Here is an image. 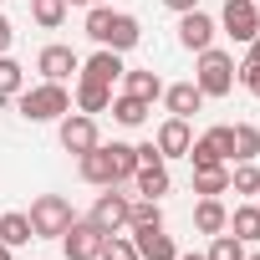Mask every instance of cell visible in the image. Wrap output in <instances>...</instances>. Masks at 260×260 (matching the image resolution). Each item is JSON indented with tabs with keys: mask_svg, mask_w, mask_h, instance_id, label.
Masks as SVG:
<instances>
[{
	"mask_svg": "<svg viewBox=\"0 0 260 260\" xmlns=\"http://www.w3.org/2000/svg\"><path fill=\"white\" fill-rule=\"evenodd\" d=\"M97 46L107 51H133L143 41V26L138 16H127V11H112V6H87V26H82Z\"/></svg>",
	"mask_w": 260,
	"mask_h": 260,
	"instance_id": "obj_1",
	"label": "cell"
},
{
	"mask_svg": "<svg viewBox=\"0 0 260 260\" xmlns=\"http://www.w3.org/2000/svg\"><path fill=\"white\" fill-rule=\"evenodd\" d=\"M16 112L26 122H56L72 112V92L67 82H41V87H21L16 92Z\"/></svg>",
	"mask_w": 260,
	"mask_h": 260,
	"instance_id": "obj_2",
	"label": "cell"
},
{
	"mask_svg": "<svg viewBox=\"0 0 260 260\" xmlns=\"http://www.w3.org/2000/svg\"><path fill=\"white\" fill-rule=\"evenodd\" d=\"M194 87L204 97H230L235 92V56L219 51V46H204L199 51V67H194Z\"/></svg>",
	"mask_w": 260,
	"mask_h": 260,
	"instance_id": "obj_3",
	"label": "cell"
},
{
	"mask_svg": "<svg viewBox=\"0 0 260 260\" xmlns=\"http://www.w3.org/2000/svg\"><path fill=\"white\" fill-rule=\"evenodd\" d=\"M72 219H77V214H72V204H67L61 194H41V199H31V230H36V240H61Z\"/></svg>",
	"mask_w": 260,
	"mask_h": 260,
	"instance_id": "obj_4",
	"label": "cell"
},
{
	"mask_svg": "<svg viewBox=\"0 0 260 260\" xmlns=\"http://www.w3.org/2000/svg\"><path fill=\"white\" fill-rule=\"evenodd\" d=\"M194 169H204V164H235V127L230 122H219V127H209L204 138H194L189 143V153H184Z\"/></svg>",
	"mask_w": 260,
	"mask_h": 260,
	"instance_id": "obj_5",
	"label": "cell"
},
{
	"mask_svg": "<svg viewBox=\"0 0 260 260\" xmlns=\"http://www.w3.org/2000/svg\"><path fill=\"white\" fill-rule=\"evenodd\" d=\"M56 138H61V148L67 153H87V148H97L102 138H97V117L92 112H67V117H56Z\"/></svg>",
	"mask_w": 260,
	"mask_h": 260,
	"instance_id": "obj_6",
	"label": "cell"
},
{
	"mask_svg": "<svg viewBox=\"0 0 260 260\" xmlns=\"http://www.w3.org/2000/svg\"><path fill=\"white\" fill-rule=\"evenodd\" d=\"M219 26H224V36H235V41H255V36H260V6H255V0H224Z\"/></svg>",
	"mask_w": 260,
	"mask_h": 260,
	"instance_id": "obj_7",
	"label": "cell"
},
{
	"mask_svg": "<svg viewBox=\"0 0 260 260\" xmlns=\"http://www.w3.org/2000/svg\"><path fill=\"white\" fill-rule=\"evenodd\" d=\"M127 204H133V199H127V194H117V184L112 189H102L97 194V204H92V224L102 230V235H117V230H127Z\"/></svg>",
	"mask_w": 260,
	"mask_h": 260,
	"instance_id": "obj_8",
	"label": "cell"
},
{
	"mask_svg": "<svg viewBox=\"0 0 260 260\" xmlns=\"http://www.w3.org/2000/svg\"><path fill=\"white\" fill-rule=\"evenodd\" d=\"M102 240H107V235H102L92 219H72L67 235H61V255H67V260H97Z\"/></svg>",
	"mask_w": 260,
	"mask_h": 260,
	"instance_id": "obj_9",
	"label": "cell"
},
{
	"mask_svg": "<svg viewBox=\"0 0 260 260\" xmlns=\"http://www.w3.org/2000/svg\"><path fill=\"white\" fill-rule=\"evenodd\" d=\"M214 31H219V21L209 16V11H184L179 16V46L184 51H204V46H214Z\"/></svg>",
	"mask_w": 260,
	"mask_h": 260,
	"instance_id": "obj_10",
	"label": "cell"
},
{
	"mask_svg": "<svg viewBox=\"0 0 260 260\" xmlns=\"http://www.w3.org/2000/svg\"><path fill=\"white\" fill-rule=\"evenodd\" d=\"M36 72L46 77V82H67V77H77L82 72V56L72 51V46H61V41H51L41 56H36Z\"/></svg>",
	"mask_w": 260,
	"mask_h": 260,
	"instance_id": "obj_11",
	"label": "cell"
},
{
	"mask_svg": "<svg viewBox=\"0 0 260 260\" xmlns=\"http://www.w3.org/2000/svg\"><path fill=\"white\" fill-rule=\"evenodd\" d=\"M153 143H158L164 164H169V158H184V153H189V143H194L189 117H164V122H158V133H153Z\"/></svg>",
	"mask_w": 260,
	"mask_h": 260,
	"instance_id": "obj_12",
	"label": "cell"
},
{
	"mask_svg": "<svg viewBox=\"0 0 260 260\" xmlns=\"http://www.w3.org/2000/svg\"><path fill=\"white\" fill-rule=\"evenodd\" d=\"M77 174H82L87 184H97V189H112V184H117V169H112V153H107V143L87 148V153L77 158Z\"/></svg>",
	"mask_w": 260,
	"mask_h": 260,
	"instance_id": "obj_13",
	"label": "cell"
},
{
	"mask_svg": "<svg viewBox=\"0 0 260 260\" xmlns=\"http://www.w3.org/2000/svg\"><path fill=\"white\" fill-rule=\"evenodd\" d=\"M122 72H127V67H122V51L97 46V51L82 61V72H77V77H92V82H107V87H112V82H122Z\"/></svg>",
	"mask_w": 260,
	"mask_h": 260,
	"instance_id": "obj_14",
	"label": "cell"
},
{
	"mask_svg": "<svg viewBox=\"0 0 260 260\" xmlns=\"http://www.w3.org/2000/svg\"><path fill=\"white\" fill-rule=\"evenodd\" d=\"M127 235H133V245H138V260H179V245L164 230H127Z\"/></svg>",
	"mask_w": 260,
	"mask_h": 260,
	"instance_id": "obj_15",
	"label": "cell"
},
{
	"mask_svg": "<svg viewBox=\"0 0 260 260\" xmlns=\"http://www.w3.org/2000/svg\"><path fill=\"white\" fill-rule=\"evenodd\" d=\"M122 92L127 97H143V102H158L164 97V77L153 67H127L122 72Z\"/></svg>",
	"mask_w": 260,
	"mask_h": 260,
	"instance_id": "obj_16",
	"label": "cell"
},
{
	"mask_svg": "<svg viewBox=\"0 0 260 260\" xmlns=\"http://www.w3.org/2000/svg\"><path fill=\"white\" fill-rule=\"evenodd\" d=\"M164 107H169V117H194L204 107V92L194 82H174V87H164Z\"/></svg>",
	"mask_w": 260,
	"mask_h": 260,
	"instance_id": "obj_17",
	"label": "cell"
},
{
	"mask_svg": "<svg viewBox=\"0 0 260 260\" xmlns=\"http://www.w3.org/2000/svg\"><path fill=\"white\" fill-rule=\"evenodd\" d=\"M133 189H138V199H164V194L174 189V179H169V164H138V174H133Z\"/></svg>",
	"mask_w": 260,
	"mask_h": 260,
	"instance_id": "obj_18",
	"label": "cell"
},
{
	"mask_svg": "<svg viewBox=\"0 0 260 260\" xmlns=\"http://www.w3.org/2000/svg\"><path fill=\"white\" fill-rule=\"evenodd\" d=\"M224 224H230L224 199H219V194H199V204H194V230H199V235H219Z\"/></svg>",
	"mask_w": 260,
	"mask_h": 260,
	"instance_id": "obj_19",
	"label": "cell"
},
{
	"mask_svg": "<svg viewBox=\"0 0 260 260\" xmlns=\"http://www.w3.org/2000/svg\"><path fill=\"white\" fill-rule=\"evenodd\" d=\"M72 102H77V112H107L112 107V87L107 82H92V77H77Z\"/></svg>",
	"mask_w": 260,
	"mask_h": 260,
	"instance_id": "obj_20",
	"label": "cell"
},
{
	"mask_svg": "<svg viewBox=\"0 0 260 260\" xmlns=\"http://www.w3.org/2000/svg\"><path fill=\"white\" fill-rule=\"evenodd\" d=\"M224 230H230L235 240H245V245H250V240H260V204H255V199L235 204V209H230V224H224Z\"/></svg>",
	"mask_w": 260,
	"mask_h": 260,
	"instance_id": "obj_21",
	"label": "cell"
},
{
	"mask_svg": "<svg viewBox=\"0 0 260 260\" xmlns=\"http://www.w3.org/2000/svg\"><path fill=\"white\" fill-rule=\"evenodd\" d=\"M0 240H6L11 250L31 245V240H36V230H31V214H21V209H6V214H0Z\"/></svg>",
	"mask_w": 260,
	"mask_h": 260,
	"instance_id": "obj_22",
	"label": "cell"
},
{
	"mask_svg": "<svg viewBox=\"0 0 260 260\" xmlns=\"http://www.w3.org/2000/svg\"><path fill=\"white\" fill-rule=\"evenodd\" d=\"M148 112H153V102H143V97H112V117L122 122V127H143L148 122Z\"/></svg>",
	"mask_w": 260,
	"mask_h": 260,
	"instance_id": "obj_23",
	"label": "cell"
},
{
	"mask_svg": "<svg viewBox=\"0 0 260 260\" xmlns=\"http://www.w3.org/2000/svg\"><path fill=\"white\" fill-rule=\"evenodd\" d=\"M127 230H164V204L158 199H133L127 204Z\"/></svg>",
	"mask_w": 260,
	"mask_h": 260,
	"instance_id": "obj_24",
	"label": "cell"
},
{
	"mask_svg": "<svg viewBox=\"0 0 260 260\" xmlns=\"http://www.w3.org/2000/svg\"><path fill=\"white\" fill-rule=\"evenodd\" d=\"M194 194H230V164H204V169H194Z\"/></svg>",
	"mask_w": 260,
	"mask_h": 260,
	"instance_id": "obj_25",
	"label": "cell"
},
{
	"mask_svg": "<svg viewBox=\"0 0 260 260\" xmlns=\"http://www.w3.org/2000/svg\"><path fill=\"white\" fill-rule=\"evenodd\" d=\"M255 158H260V127L235 122V164H255Z\"/></svg>",
	"mask_w": 260,
	"mask_h": 260,
	"instance_id": "obj_26",
	"label": "cell"
},
{
	"mask_svg": "<svg viewBox=\"0 0 260 260\" xmlns=\"http://www.w3.org/2000/svg\"><path fill=\"white\" fill-rule=\"evenodd\" d=\"M31 21H36L41 31H61V21H67V0H31Z\"/></svg>",
	"mask_w": 260,
	"mask_h": 260,
	"instance_id": "obj_27",
	"label": "cell"
},
{
	"mask_svg": "<svg viewBox=\"0 0 260 260\" xmlns=\"http://www.w3.org/2000/svg\"><path fill=\"white\" fill-rule=\"evenodd\" d=\"M107 153H112L117 184H133V174H138V148H133V143H107Z\"/></svg>",
	"mask_w": 260,
	"mask_h": 260,
	"instance_id": "obj_28",
	"label": "cell"
},
{
	"mask_svg": "<svg viewBox=\"0 0 260 260\" xmlns=\"http://www.w3.org/2000/svg\"><path fill=\"white\" fill-rule=\"evenodd\" d=\"M230 194L255 199V194H260V169H255V164H235V169H230Z\"/></svg>",
	"mask_w": 260,
	"mask_h": 260,
	"instance_id": "obj_29",
	"label": "cell"
},
{
	"mask_svg": "<svg viewBox=\"0 0 260 260\" xmlns=\"http://www.w3.org/2000/svg\"><path fill=\"white\" fill-rule=\"evenodd\" d=\"M209 260H245V240H235L230 230H219V235H209V250H204Z\"/></svg>",
	"mask_w": 260,
	"mask_h": 260,
	"instance_id": "obj_30",
	"label": "cell"
},
{
	"mask_svg": "<svg viewBox=\"0 0 260 260\" xmlns=\"http://www.w3.org/2000/svg\"><path fill=\"white\" fill-rule=\"evenodd\" d=\"M21 87H26V67L11 61V56H0V102H11Z\"/></svg>",
	"mask_w": 260,
	"mask_h": 260,
	"instance_id": "obj_31",
	"label": "cell"
},
{
	"mask_svg": "<svg viewBox=\"0 0 260 260\" xmlns=\"http://www.w3.org/2000/svg\"><path fill=\"white\" fill-rule=\"evenodd\" d=\"M97 260H138V245H133V235H107L102 240V250H97Z\"/></svg>",
	"mask_w": 260,
	"mask_h": 260,
	"instance_id": "obj_32",
	"label": "cell"
},
{
	"mask_svg": "<svg viewBox=\"0 0 260 260\" xmlns=\"http://www.w3.org/2000/svg\"><path fill=\"white\" fill-rule=\"evenodd\" d=\"M235 77L245 82V92H250V97H260V61H245V67H235Z\"/></svg>",
	"mask_w": 260,
	"mask_h": 260,
	"instance_id": "obj_33",
	"label": "cell"
},
{
	"mask_svg": "<svg viewBox=\"0 0 260 260\" xmlns=\"http://www.w3.org/2000/svg\"><path fill=\"white\" fill-rule=\"evenodd\" d=\"M138 148V164H164V153H158V143L148 138V143H133Z\"/></svg>",
	"mask_w": 260,
	"mask_h": 260,
	"instance_id": "obj_34",
	"label": "cell"
},
{
	"mask_svg": "<svg viewBox=\"0 0 260 260\" xmlns=\"http://www.w3.org/2000/svg\"><path fill=\"white\" fill-rule=\"evenodd\" d=\"M11 41H16V26H11V16H0V56L11 51Z\"/></svg>",
	"mask_w": 260,
	"mask_h": 260,
	"instance_id": "obj_35",
	"label": "cell"
},
{
	"mask_svg": "<svg viewBox=\"0 0 260 260\" xmlns=\"http://www.w3.org/2000/svg\"><path fill=\"white\" fill-rule=\"evenodd\" d=\"M164 6H169L174 16H184V11H199V0H164Z\"/></svg>",
	"mask_w": 260,
	"mask_h": 260,
	"instance_id": "obj_36",
	"label": "cell"
},
{
	"mask_svg": "<svg viewBox=\"0 0 260 260\" xmlns=\"http://www.w3.org/2000/svg\"><path fill=\"white\" fill-rule=\"evenodd\" d=\"M245 61H260V36H255V41H245Z\"/></svg>",
	"mask_w": 260,
	"mask_h": 260,
	"instance_id": "obj_37",
	"label": "cell"
},
{
	"mask_svg": "<svg viewBox=\"0 0 260 260\" xmlns=\"http://www.w3.org/2000/svg\"><path fill=\"white\" fill-rule=\"evenodd\" d=\"M0 260H16V250H11V245H6V240H0Z\"/></svg>",
	"mask_w": 260,
	"mask_h": 260,
	"instance_id": "obj_38",
	"label": "cell"
},
{
	"mask_svg": "<svg viewBox=\"0 0 260 260\" xmlns=\"http://www.w3.org/2000/svg\"><path fill=\"white\" fill-rule=\"evenodd\" d=\"M67 6H107V0H67Z\"/></svg>",
	"mask_w": 260,
	"mask_h": 260,
	"instance_id": "obj_39",
	"label": "cell"
},
{
	"mask_svg": "<svg viewBox=\"0 0 260 260\" xmlns=\"http://www.w3.org/2000/svg\"><path fill=\"white\" fill-rule=\"evenodd\" d=\"M179 260H209V255H179Z\"/></svg>",
	"mask_w": 260,
	"mask_h": 260,
	"instance_id": "obj_40",
	"label": "cell"
},
{
	"mask_svg": "<svg viewBox=\"0 0 260 260\" xmlns=\"http://www.w3.org/2000/svg\"><path fill=\"white\" fill-rule=\"evenodd\" d=\"M245 260H260V250H255V255H245Z\"/></svg>",
	"mask_w": 260,
	"mask_h": 260,
	"instance_id": "obj_41",
	"label": "cell"
},
{
	"mask_svg": "<svg viewBox=\"0 0 260 260\" xmlns=\"http://www.w3.org/2000/svg\"><path fill=\"white\" fill-rule=\"evenodd\" d=\"M255 204H260V194H255Z\"/></svg>",
	"mask_w": 260,
	"mask_h": 260,
	"instance_id": "obj_42",
	"label": "cell"
},
{
	"mask_svg": "<svg viewBox=\"0 0 260 260\" xmlns=\"http://www.w3.org/2000/svg\"><path fill=\"white\" fill-rule=\"evenodd\" d=\"M0 6H6V0H0Z\"/></svg>",
	"mask_w": 260,
	"mask_h": 260,
	"instance_id": "obj_43",
	"label": "cell"
},
{
	"mask_svg": "<svg viewBox=\"0 0 260 260\" xmlns=\"http://www.w3.org/2000/svg\"><path fill=\"white\" fill-rule=\"evenodd\" d=\"M255 6H260V0H255Z\"/></svg>",
	"mask_w": 260,
	"mask_h": 260,
	"instance_id": "obj_44",
	"label": "cell"
}]
</instances>
